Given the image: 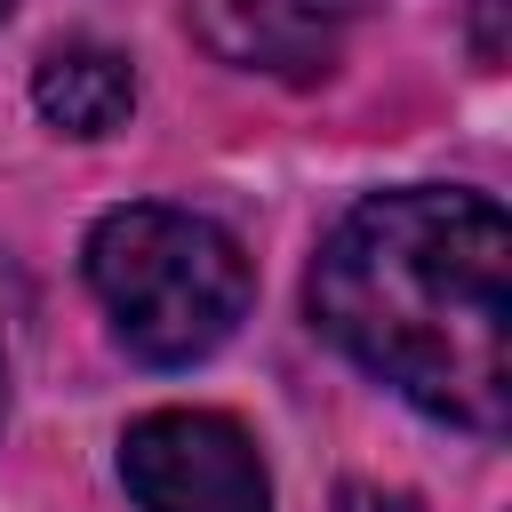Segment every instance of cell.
I'll return each mask as SVG.
<instances>
[{"label":"cell","mask_w":512,"mask_h":512,"mask_svg":"<svg viewBox=\"0 0 512 512\" xmlns=\"http://www.w3.org/2000/svg\"><path fill=\"white\" fill-rule=\"evenodd\" d=\"M360 0H184L192 40L232 64V72H264V80H320L344 56Z\"/></svg>","instance_id":"cell-4"},{"label":"cell","mask_w":512,"mask_h":512,"mask_svg":"<svg viewBox=\"0 0 512 512\" xmlns=\"http://www.w3.org/2000/svg\"><path fill=\"white\" fill-rule=\"evenodd\" d=\"M32 104H40V120L64 128V136H112V128L136 112V72H128V56L104 48V40H64V48H48L40 72H32Z\"/></svg>","instance_id":"cell-5"},{"label":"cell","mask_w":512,"mask_h":512,"mask_svg":"<svg viewBox=\"0 0 512 512\" xmlns=\"http://www.w3.org/2000/svg\"><path fill=\"white\" fill-rule=\"evenodd\" d=\"M80 272H88L112 336L144 368L208 360L248 320V296H256V272H248L240 240L216 216H192V208H168V200L104 208L88 224Z\"/></svg>","instance_id":"cell-2"},{"label":"cell","mask_w":512,"mask_h":512,"mask_svg":"<svg viewBox=\"0 0 512 512\" xmlns=\"http://www.w3.org/2000/svg\"><path fill=\"white\" fill-rule=\"evenodd\" d=\"M8 16H16V0H0V32H8Z\"/></svg>","instance_id":"cell-7"},{"label":"cell","mask_w":512,"mask_h":512,"mask_svg":"<svg viewBox=\"0 0 512 512\" xmlns=\"http://www.w3.org/2000/svg\"><path fill=\"white\" fill-rule=\"evenodd\" d=\"M304 304L408 408L480 440L512 424V216L488 192H368L320 240Z\"/></svg>","instance_id":"cell-1"},{"label":"cell","mask_w":512,"mask_h":512,"mask_svg":"<svg viewBox=\"0 0 512 512\" xmlns=\"http://www.w3.org/2000/svg\"><path fill=\"white\" fill-rule=\"evenodd\" d=\"M136 512H272L256 440L216 408H152L120 440Z\"/></svg>","instance_id":"cell-3"},{"label":"cell","mask_w":512,"mask_h":512,"mask_svg":"<svg viewBox=\"0 0 512 512\" xmlns=\"http://www.w3.org/2000/svg\"><path fill=\"white\" fill-rule=\"evenodd\" d=\"M0 416H8V360H0Z\"/></svg>","instance_id":"cell-6"}]
</instances>
